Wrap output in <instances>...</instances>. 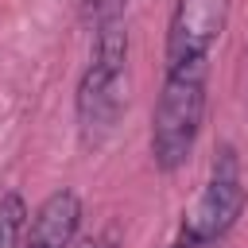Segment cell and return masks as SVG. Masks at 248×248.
I'll use <instances>...</instances> for the list:
<instances>
[{
  "instance_id": "5b68a950",
  "label": "cell",
  "mask_w": 248,
  "mask_h": 248,
  "mask_svg": "<svg viewBox=\"0 0 248 248\" xmlns=\"http://www.w3.org/2000/svg\"><path fill=\"white\" fill-rule=\"evenodd\" d=\"M78 225H81V198L62 186L43 198V205L23 229L19 248H70L78 236Z\"/></svg>"
},
{
  "instance_id": "8992f818",
  "label": "cell",
  "mask_w": 248,
  "mask_h": 248,
  "mask_svg": "<svg viewBox=\"0 0 248 248\" xmlns=\"http://www.w3.org/2000/svg\"><path fill=\"white\" fill-rule=\"evenodd\" d=\"M27 229V205L16 190L0 194V248H16Z\"/></svg>"
},
{
  "instance_id": "52a82bcc",
  "label": "cell",
  "mask_w": 248,
  "mask_h": 248,
  "mask_svg": "<svg viewBox=\"0 0 248 248\" xmlns=\"http://www.w3.org/2000/svg\"><path fill=\"white\" fill-rule=\"evenodd\" d=\"M124 4H128V0H81V19L93 23V27H101L105 19L124 16Z\"/></svg>"
},
{
  "instance_id": "ba28073f",
  "label": "cell",
  "mask_w": 248,
  "mask_h": 248,
  "mask_svg": "<svg viewBox=\"0 0 248 248\" xmlns=\"http://www.w3.org/2000/svg\"><path fill=\"white\" fill-rule=\"evenodd\" d=\"M74 248H120V236L112 229H97V232H85Z\"/></svg>"
},
{
  "instance_id": "6da1fadb",
  "label": "cell",
  "mask_w": 248,
  "mask_h": 248,
  "mask_svg": "<svg viewBox=\"0 0 248 248\" xmlns=\"http://www.w3.org/2000/svg\"><path fill=\"white\" fill-rule=\"evenodd\" d=\"M209 62H170L163 66V89L151 108V163L170 174L178 170L202 136Z\"/></svg>"
},
{
  "instance_id": "277c9868",
  "label": "cell",
  "mask_w": 248,
  "mask_h": 248,
  "mask_svg": "<svg viewBox=\"0 0 248 248\" xmlns=\"http://www.w3.org/2000/svg\"><path fill=\"white\" fill-rule=\"evenodd\" d=\"M229 23V0H178L167 23V66L170 62H209L221 31Z\"/></svg>"
},
{
  "instance_id": "7a4b0ae2",
  "label": "cell",
  "mask_w": 248,
  "mask_h": 248,
  "mask_svg": "<svg viewBox=\"0 0 248 248\" xmlns=\"http://www.w3.org/2000/svg\"><path fill=\"white\" fill-rule=\"evenodd\" d=\"M93 31H97L93 54H89V66L81 70L78 97H74L78 132H81L85 147H97L116 128V120L124 112V101H128V93H124V81H128V27H124V16L105 19Z\"/></svg>"
},
{
  "instance_id": "3957f363",
  "label": "cell",
  "mask_w": 248,
  "mask_h": 248,
  "mask_svg": "<svg viewBox=\"0 0 248 248\" xmlns=\"http://www.w3.org/2000/svg\"><path fill=\"white\" fill-rule=\"evenodd\" d=\"M248 205V186H244V170H240V155L232 143H221L209 167V182L202 190V198L194 202L190 213H182L178 236L170 240V248H213L221 244L232 225L240 221Z\"/></svg>"
}]
</instances>
